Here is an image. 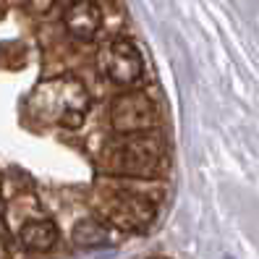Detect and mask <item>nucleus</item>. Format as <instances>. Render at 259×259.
Here are the masks:
<instances>
[{
  "label": "nucleus",
  "instance_id": "1",
  "mask_svg": "<svg viewBox=\"0 0 259 259\" xmlns=\"http://www.w3.org/2000/svg\"><path fill=\"white\" fill-rule=\"evenodd\" d=\"M37 100H42L39 115L63 128H79L89 110L87 89L76 76H58L48 81L37 92Z\"/></svg>",
  "mask_w": 259,
  "mask_h": 259
},
{
  "label": "nucleus",
  "instance_id": "2",
  "mask_svg": "<svg viewBox=\"0 0 259 259\" xmlns=\"http://www.w3.org/2000/svg\"><path fill=\"white\" fill-rule=\"evenodd\" d=\"M167 147L157 134H131L115 149V167L120 173L152 178L165 167Z\"/></svg>",
  "mask_w": 259,
  "mask_h": 259
},
{
  "label": "nucleus",
  "instance_id": "3",
  "mask_svg": "<svg viewBox=\"0 0 259 259\" xmlns=\"http://www.w3.org/2000/svg\"><path fill=\"white\" fill-rule=\"evenodd\" d=\"M102 71L110 81L128 87L134 81H139V76L144 71L142 53L128 39H113L102 53Z\"/></svg>",
  "mask_w": 259,
  "mask_h": 259
},
{
  "label": "nucleus",
  "instance_id": "4",
  "mask_svg": "<svg viewBox=\"0 0 259 259\" xmlns=\"http://www.w3.org/2000/svg\"><path fill=\"white\" fill-rule=\"evenodd\" d=\"M110 120H113V128L123 136L131 134H144L152 120H155V108H152L149 97L139 95V92H126L120 95L113 102V110H110Z\"/></svg>",
  "mask_w": 259,
  "mask_h": 259
},
{
  "label": "nucleus",
  "instance_id": "5",
  "mask_svg": "<svg viewBox=\"0 0 259 259\" xmlns=\"http://www.w3.org/2000/svg\"><path fill=\"white\" fill-rule=\"evenodd\" d=\"M63 26L73 39H95L102 26V11L95 0H73L63 13Z\"/></svg>",
  "mask_w": 259,
  "mask_h": 259
},
{
  "label": "nucleus",
  "instance_id": "6",
  "mask_svg": "<svg viewBox=\"0 0 259 259\" xmlns=\"http://www.w3.org/2000/svg\"><path fill=\"white\" fill-rule=\"evenodd\" d=\"M21 246L29 251H50L58 241V225L53 220H29L19 231Z\"/></svg>",
  "mask_w": 259,
  "mask_h": 259
},
{
  "label": "nucleus",
  "instance_id": "7",
  "mask_svg": "<svg viewBox=\"0 0 259 259\" xmlns=\"http://www.w3.org/2000/svg\"><path fill=\"white\" fill-rule=\"evenodd\" d=\"M73 243L81 249H97L108 243V228L95 218H84L73 228Z\"/></svg>",
  "mask_w": 259,
  "mask_h": 259
},
{
  "label": "nucleus",
  "instance_id": "8",
  "mask_svg": "<svg viewBox=\"0 0 259 259\" xmlns=\"http://www.w3.org/2000/svg\"><path fill=\"white\" fill-rule=\"evenodd\" d=\"M223 259H233V256H223Z\"/></svg>",
  "mask_w": 259,
  "mask_h": 259
}]
</instances>
